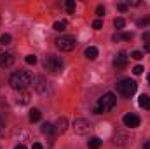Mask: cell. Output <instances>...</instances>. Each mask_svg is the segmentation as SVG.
Returning <instances> with one entry per match:
<instances>
[{"mask_svg":"<svg viewBox=\"0 0 150 149\" xmlns=\"http://www.w3.org/2000/svg\"><path fill=\"white\" fill-rule=\"evenodd\" d=\"M136 88H138V84H136L133 79H122V81L117 82V91H119L120 95H124V97L134 95V93H136Z\"/></svg>","mask_w":150,"mask_h":149,"instance_id":"cell-3","label":"cell"},{"mask_svg":"<svg viewBox=\"0 0 150 149\" xmlns=\"http://www.w3.org/2000/svg\"><path fill=\"white\" fill-rule=\"evenodd\" d=\"M4 128V119H2V116H0V130Z\"/></svg>","mask_w":150,"mask_h":149,"instance_id":"cell-37","label":"cell"},{"mask_svg":"<svg viewBox=\"0 0 150 149\" xmlns=\"http://www.w3.org/2000/svg\"><path fill=\"white\" fill-rule=\"evenodd\" d=\"M122 121H124V125L129 126V128H136V126H140V117H138L136 114H126Z\"/></svg>","mask_w":150,"mask_h":149,"instance_id":"cell-8","label":"cell"},{"mask_svg":"<svg viewBox=\"0 0 150 149\" xmlns=\"http://www.w3.org/2000/svg\"><path fill=\"white\" fill-rule=\"evenodd\" d=\"M143 49H145V53H150V42L143 44Z\"/></svg>","mask_w":150,"mask_h":149,"instance_id":"cell-32","label":"cell"},{"mask_svg":"<svg viewBox=\"0 0 150 149\" xmlns=\"http://www.w3.org/2000/svg\"><path fill=\"white\" fill-rule=\"evenodd\" d=\"M117 9L122 11V12H126V11H127V4H122V2H120V4H117Z\"/></svg>","mask_w":150,"mask_h":149,"instance_id":"cell-29","label":"cell"},{"mask_svg":"<svg viewBox=\"0 0 150 149\" xmlns=\"http://www.w3.org/2000/svg\"><path fill=\"white\" fill-rule=\"evenodd\" d=\"M52 28H54L56 32H65V30H67V21H56Z\"/></svg>","mask_w":150,"mask_h":149,"instance_id":"cell-19","label":"cell"},{"mask_svg":"<svg viewBox=\"0 0 150 149\" xmlns=\"http://www.w3.org/2000/svg\"><path fill=\"white\" fill-rule=\"evenodd\" d=\"M77 44V39L74 35H61V37L56 39V46L61 49V51H72Z\"/></svg>","mask_w":150,"mask_h":149,"instance_id":"cell-5","label":"cell"},{"mask_svg":"<svg viewBox=\"0 0 150 149\" xmlns=\"http://www.w3.org/2000/svg\"><path fill=\"white\" fill-rule=\"evenodd\" d=\"M96 14L101 18V16L105 14V7H103V5H98V7H96Z\"/></svg>","mask_w":150,"mask_h":149,"instance_id":"cell-28","label":"cell"},{"mask_svg":"<svg viewBox=\"0 0 150 149\" xmlns=\"http://www.w3.org/2000/svg\"><path fill=\"white\" fill-rule=\"evenodd\" d=\"M32 149H42V144H38V142H35V144L32 146Z\"/></svg>","mask_w":150,"mask_h":149,"instance_id":"cell-34","label":"cell"},{"mask_svg":"<svg viewBox=\"0 0 150 149\" xmlns=\"http://www.w3.org/2000/svg\"><path fill=\"white\" fill-rule=\"evenodd\" d=\"M14 63V56L11 53H0V67L5 69V67H11Z\"/></svg>","mask_w":150,"mask_h":149,"instance_id":"cell-9","label":"cell"},{"mask_svg":"<svg viewBox=\"0 0 150 149\" xmlns=\"http://www.w3.org/2000/svg\"><path fill=\"white\" fill-rule=\"evenodd\" d=\"M42 132H44V133H47V135H51V133H54V132H56V126H54V125H51V123H44V125H42Z\"/></svg>","mask_w":150,"mask_h":149,"instance_id":"cell-18","label":"cell"},{"mask_svg":"<svg viewBox=\"0 0 150 149\" xmlns=\"http://www.w3.org/2000/svg\"><path fill=\"white\" fill-rule=\"evenodd\" d=\"M72 126H74V130H75V133H77V135H87V133H89V130L93 128V126H91V123H89L87 119H84V117H77Z\"/></svg>","mask_w":150,"mask_h":149,"instance_id":"cell-6","label":"cell"},{"mask_svg":"<svg viewBox=\"0 0 150 149\" xmlns=\"http://www.w3.org/2000/svg\"><path fill=\"white\" fill-rule=\"evenodd\" d=\"M138 25H140V27H145V25H150V18H145V19H140V21H138Z\"/></svg>","mask_w":150,"mask_h":149,"instance_id":"cell-30","label":"cell"},{"mask_svg":"<svg viewBox=\"0 0 150 149\" xmlns=\"http://www.w3.org/2000/svg\"><path fill=\"white\" fill-rule=\"evenodd\" d=\"M14 149H26V148H25L23 144H18V146H16V148H14Z\"/></svg>","mask_w":150,"mask_h":149,"instance_id":"cell-36","label":"cell"},{"mask_svg":"<svg viewBox=\"0 0 150 149\" xmlns=\"http://www.w3.org/2000/svg\"><path fill=\"white\" fill-rule=\"evenodd\" d=\"M142 72H143V67H142V65H136V67H133V74L140 75Z\"/></svg>","mask_w":150,"mask_h":149,"instance_id":"cell-27","label":"cell"},{"mask_svg":"<svg viewBox=\"0 0 150 149\" xmlns=\"http://www.w3.org/2000/svg\"><path fill=\"white\" fill-rule=\"evenodd\" d=\"M142 39H143V42L147 44V42H149V40H150V32H145V34L142 35Z\"/></svg>","mask_w":150,"mask_h":149,"instance_id":"cell-31","label":"cell"},{"mask_svg":"<svg viewBox=\"0 0 150 149\" xmlns=\"http://www.w3.org/2000/svg\"><path fill=\"white\" fill-rule=\"evenodd\" d=\"M32 81H33V77H32L30 72H26V70H18V72H14V74L11 75L9 84H11L14 90L23 91V90H26V88L32 84Z\"/></svg>","mask_w":150,"mask_h":149,"instance_id":"cell-1","label":"cell"},{"mask_svg":"<svg viewBox=\"0 0 150 149\" xmlns=\"http://www.w3.org/2000/svg\"><path fill=\"white\" fill-rule=\"evenodd\" d=\"M87 146H89V149H98L100 146H101V139L93 137V139H89V140H87Z\"/></svg>","mask_w":150,"mask_h":149,"instance_id":"cell-16","label":"cell"},{"mask_svg":"<svg viewBox=\"0 0 150 149\" xmlns=\"http://www.w3.org/2000/svg\"><path fill=\"white\" fill-rule=\"evenodd\" d=\"M35 88H37L38 93H42V95H44V93L49 90V86H47V82H45L44 79H38V84H35Z\"/></svg>","mask_w":150,"mask_h":149,"instance_id":"cell-15","label":"cell"},{"mask_svg":"<svg viewBox=\"0 0 150 149\" xmlns=\"http://www.w3.org/2000/svg\"><path fill=\"white\" fill-rule=\"evenodd\" d=\"M65 9H67V11L72 14V12L75 11V0H68V2L65 4Z\"/></svg>","mask_w":150,"mask_h":149,"instance_id":"cell-22","label":"cell"},{"mask_svg":"<svg viewBox=\"0 0 150 149\" xmlns=\"http://www.w3.org/2000/svg\"><path fill=\"white\" fill-rule=\"evenodd\" d=\"M101 27H103V21H101V19H96V21H93V28H94V30H100Z\"/></svg>","mask_w":150,"mask_h":149,"instance_id":"cell-25","label":"cell"},{"mask_svg":"<svg viewBox=\"0 0 150 149\" xmlns=\"http://www.w3.org/2000/svg\"><path fill=\"white\" fill-rule=\"evenodd\" d=\"M127 4H129V5H140V0H133V2H131V0H129V2H127Z\"/></svg>","mask_w":150,"mask_h":149,"instance_id":"cell-33","label":"cell"},{"mask_svg":"<svg viewBox=\"0 0 150 149\" xmlns=\"http://www.w3.org/2000/svg\"><path fill=\"white\" fill-rule=\"evenodd\" d=\"M124 25H126V21H124L122 18H115V19H113V27H115V28H124Z\"/></svg>","mask_w":150,"mask_h":149,"instance_id":"cell-21","label":"cell"},{"mask_svg":"<svg viewBox=\"0 0 150 149\" xmlns=\"http://www.w3.org/2000/svg\"><path fill=\"white\" fill-rule=\"evenodd\" d=\"M44 69H45L47 72L56 74V72H59V70L63 69V62H61L58 56L49 54V56H45V60H44Z\"/></svg>","mask_w":150,"mask_h":149,"instance_id":"cell-4","label":"cell"},{"mask_svg":"<svg viewBox=\"0 0 150 149\" xmlns=\"http://www.w3.org/2000/svg\"><path fill=\"white\" fill-rule=\"evenodd\" d=\"M11 40H12V37H11L9 34H4V35L0 37V44H4V46H7V44H11Z\"/></svg>","mask_w":150,"mask_h":149,"instance_id":"cell-23","label":"cell"},{"mask_svg":"<svg viewBox=\"0 0 150 149\" xmlns=\"http://www.w3.org/2000/svg\"><path fill=\"white\" fill-rule=\"evenodd\" d=\"M67 128H68V119L67 117H58V121H56V132L63 133V132H67Z\"/></svg>","mask_w":150,"mask_h":149,"instance_id":"cell-10","label":"cell"},{"mask_svg":"<svg viewBox=\"0 0 150 149\" xmlns=\"http://www.w3.org/2000/svg\"><path fill=\"white\" fill-rule=\"evenodd\" d=\"M25 62H26L28 65H35V63H37V56H35V54H28V56L25 58Z\"/></svg>","mask_w":150,"mask_h":149,"instance_id":"cell-24","label":"cell"},{"mask_svg":"<svg viewBox=\"0 0 150 149\" xmlns=\"http://www.w3.org/2000/svg\"><path fill=\"white\" fill-rule=\"evenodd\" d=\"M126 140H127V137H126L124 133H117V135L113 137V144H115V146H126V144H127Z\"/></svg>","mask_w":150,"mask_h":149,"instance_id":"cell-14","label":"cell"},{"mask_svg":"<svg viewBox=\"0 0 150 149\" xmlns=\"http://www.w3.org/2000/svg\"><path fill=\"white\" fill-rule=\"evenodd\" d=\"M131 39H133V34H129V32L115 34V35H113V40H131Z\"/></svg>","mask_w":150,"mask_h":149,"instance_id":"cell-17","label":"cell"},{"mask_svg":"<svg viewBox=\"0 0 150 149\" xmlns=\"http://www.w3.org/2000/svg\"><path fill=\"white\" fill-rule=\"evenodd\" d=\"M113 67H115V70H124V69L127 67V56H126V53H119V54L115 56Z\"/></svg>","mask_w":150,"mask_h":149,"instance_id":"cell-7","label":"cell"},{"mask_svg":"<svg viewBox=\"0 0 150 149\" xmlns=\"http://www.w3.org/2000/svg\"><path fill=\"white\" fill-rule=\"evenodd\" d=\"M84 54H86V58H89V60H96V58H98V49H96L94 46H91V47L86 49Z\"/></svg>","mask_w":150,"mask_h":149,"instance_id":"cell-13","label":"cell"},{"mask_svg":"<svg viewBox=\"0 0 150 149\" xmlns=\"http://www.w3.org/2000/svg\"><path fill=\"white\" fill-rule=\"evenodd\" d=\"M115 95H113L112 91H108V93H105L100 100H98V107L94 109V114H101V112H108L112 111L113 107H115Z\"/></svg>","mask_w":150,"mask_h":149,"instance_id":"cell-2","label":"cell"},{"mask_svg":"<svg viewBox=\"0 0 150 149\" xmlns=\"http://www.w3.org/2000/svg\"><path fill=\"white\" fill-rule=\"evenodd\" d=\"M149 84H150V74H149Z\"/></svg>","mask_w":150,"mask_h":149,"instance_id":"cell-38","label":"cell"},{"mask_svg":"<svg viewBox=\"0 0 150 149\" xmlns=\"http://www.w3.org/2000/svg\"><path fill=\"white\" fill-rule=\"evenodd\" d=\"M143 149H150V140H149V142H145V144H143Z\"/></svg>","mask_w":150,"mask_h":149,"instance_id":"cell-35","label":"cell"},{"mask_svg":"<svg viewBox=\"0 0 150 149\" xmlns=\"http://www.w3.org/2000/svg\"><path fill=\"white\" fill-rule=\"evenodd\" d=\"M28 102H30V93L23 90V91L18 95V104H19V105H26Z\"/></svg>","mask_w":150,"mask_h":149,"instance_id":"cell-11","label":"cell"},{"mask_svg":"<svg viewBox=\"0 0 150 149\" xmlns=\"http://www.w3.org/2000/svg\"><path fill=\"white\" fill-rule=\"evenodd\" d=\"M138 105H140L142 109H150V97L149 95H142V97L138 98Z\"/></svg>","mask_w":150,"mask_h":149,"instance_id":"cell-12","label":"cell"},{"mask_svg":"<svg viewBox=\"0 0 150 149\" xmlns=\"http://www.w3.org/2000/svg\"><path fill=\"white\" fill-rule=\"evenodd\" d=\"M40 116H42V114H40L38 109H32V111H30V121H32V123H35V121L40 119Z\"/></svg>","mask_w":150,"mask_h":149,"instance_id":"cell-20","label":"cell"},{"mask_svg":"<svg viewBox=\"0 0 150 149\" xmlns=\"http://www.w3.org/2000/svg\"><path fill=\"white\" fill-rule=\"evenodd\" d=\"M131 58H133V60H142L143 54H142L140 51H133V53H131Z\"/></svg>","mask_w":150,"mask_h":149,"instance_id":"cell-26","label":"cell"}]
</instances>
